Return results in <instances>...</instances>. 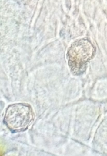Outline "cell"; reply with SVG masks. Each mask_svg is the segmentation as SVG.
<instances>
[{
  "label": "cell",
  "mask_w": 107,
  "mask_h": 156,
  "mask_svg": "<svg viewBox=\"0 0 107 156\" xmlns=\"http://www.w3.org/2000/svg\"><path fill=\"white\" fill-rule=\"evenodd\" d=\"M32 112L30 106L23 104H15L7 108L5 122L12 131L21 132L28 128L32 120Z\"/></svg>",
  "instance_id": "6da1fadb"
},
{
  "label": "cell",
  "mask_w": 107,
  "mask_h": 156,
  "mask_svg": "<svg viewBox=\"0 0 107 156\" xmlns=\"http://www.w3.org/2000/svg\"><path fill=\"white\" fill-rule=\"evenodd\" d=\"M94 52V48L89 41L82 40L75 42L69 52V62L72 69L77 72H81Z\"/></svg>",
  "instance_id": "7a4b0ae2"
}]
</instances>
